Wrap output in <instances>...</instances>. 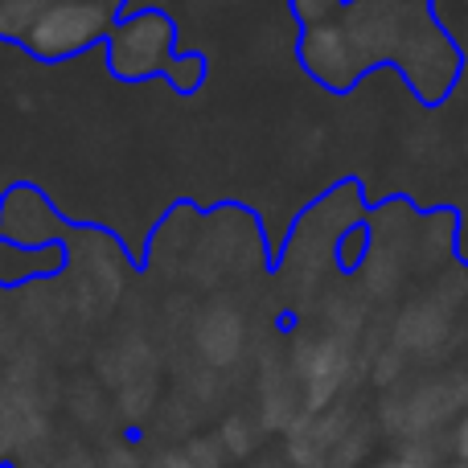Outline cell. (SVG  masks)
<instances>
[{
	"label": "cell",
	"mask_w": 468,
	"mask_h": 468,
	"mask_svg": "<svg viewBox=\"0 0 468 468\" xmlns=\"http://www.w3.org/2000/svg\"><path fill=\"white\" fill-rule=\"evenodd\" d=\"M382 468H423V464L415 461V456H395V461H387Z\"/></svg>",
	"instance_id": "1"
}]
</instances>
